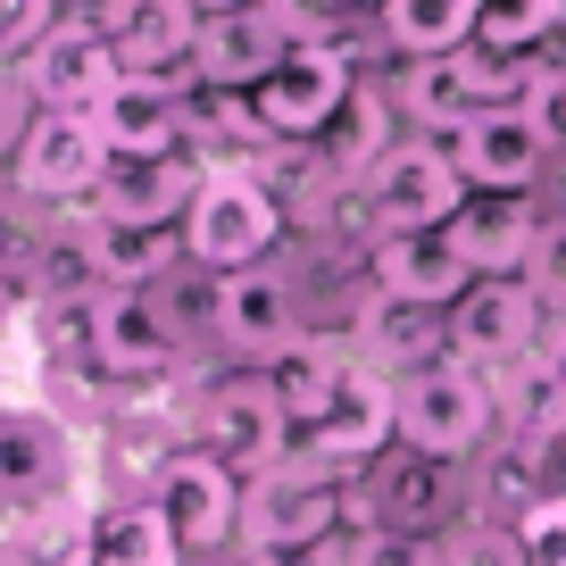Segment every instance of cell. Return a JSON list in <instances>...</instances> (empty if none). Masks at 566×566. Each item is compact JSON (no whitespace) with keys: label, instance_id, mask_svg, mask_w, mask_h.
<instances>
[{"label":"cell","instance_id":"obj_22","mask_svg":"<svg viewBox=\"0 0 566 566\" xmlns=\"http://www.w3.org/2000/svg\"><path fill=\"white\" fill-rule=\"evenodd\" d=\"M542 233H549V217L533 209V192H475L459 209V226H450V242L467 250L475 275H525Z\"/></svg>","mask_w":566,"mask_h":566},{"label":"cell","instance_id":"obj_21","mask_svg":"<svg viewBox=\"0 0 566 566\" xmlns=\"http://www.w3.org/2000/svg\"><path fill=\"white\" fill-rule=\"evenodd\" d=\"M75 217H84V209H75ZM84 250H92L101 292H159L167 275L192 266L184 226H117V217H84Z\"/></svg>","mask_w":566,"mask_h":566},{"label":"cell","instance_id":"obj_37","mask_svg":"<svg viewBox=\"0 0 566 566\" xmlns=\"http://www.w3.org/2000/svg\"><path fill=\"white\" fill-rule=\"evenodd\" d=\"M533 125H542V134H549V150H558V142H566V67H542V84H533Z\"/></svg>","mask_w":566,"mask_h":566},{"label":"cell","instance_id":"obj_14","mask_svg":"<svg viewBox=\"0 0 566 566\" xmlns=\"http://www.w3.org/2000/svg\"><path fill=\"white\" fill-rule=\"evenodd\" d=\"M209 184L200 150H167V159H108L101 192L84 200V217H117V226H184Z\"/></svg>","mask_w":566,"mask_h":566},{"label":"cell","instance_id":"obj_9","mask_svg":"<svg viewBox=\"0 0 566 566\" xmlns=\"http://www.w3.org/2000/svg\"><path fill=\"white\" fill-rule=\"evenodd\" d=\"M150 500H159V516L176 525L184 558H200V549H226L233 533H242V475H233L226 459H209V450H167L159 475H150Z\"/></svg>","mask_w":566,"mask_h":566},{"label":"cell","instance_id":"obj_19","mask_svg":"<svg viewBox=\"0 0 566 566\" xmlns=\"http://www.w3.org/2000/svg\"><path fill=\"white\" fill-rule=\"evenodd\" d=\"M192 84H150V75H125L92 117L108 134V159H167V150H192V117H184Z\"/></svg>","mask_w":566,"mask_h":566},{"label":"cell","instance_id":"obj_27","mask_svg":"<svg viewBox=\"0 0 566 566\" xmlns=\"http://www.w3.org/2000/svg\"><path fill=\"white\" fill-rule=\"evenodd\" d=\"M92 566H184V542L159 516V500H117L92 525Z\"/></svg>","mask_w":566,"mask_h":566},{"label":"cell","instance_id":"obj_11","mask_svg":"<svg viewBox=\"0 0 566 566\" xmlns=\"http://www.w3.org/2000/svg\"><path fill=\"white\" fill-rule=\"evenodd\" d=\"M75 492V433L51 408H9L0 400V509L34 516Z\"/></svg>","mask_w":566,"mask_h":566},{"label":"cell","instance_id":"obj_29","mask_svg":"<svg viewBox=\"0 0 566 566\" xmlns=\"http://www.w3.org/2000/svg\"><path fill=\"white\" fill-rule=\"evenodd\" d=\"M558 25H566V0H483L475 42H492V51H542Z\"/></svg>","mask_w":566,"mask_h":566},{"label":"cell","instance_id":"obj_36","mask_svg":"<svg viewBox=\"0 0 566 566\" xmlns=\"http://www.w3.org/2000/svg\"><path fill=\"white\" fill-rule=\"evenodd\" d=\"M525 283L542 292V308H558V317H566V217H558V226L542 233V250H533Z\"/></svg>","mask_w":566,"mask_h":566},{"label":"cell","instance_id":"obj_31","mask_svg":"<svg viewBox=\"0 0 566 566\" xmlns=\"http://www.w3.org/2000/svg\"><path fill=\"white\" fill-rule=\"evenodd\" d=\"M59 18H67L59 0H0V67H25Z\"/></svg>","mask_w":566,"mask_h":566},{"label":"cell","instance_id":"obj_1","mask_svg":"<svg viewBox=\"0 0 566 566\" xmlns=\"http://www.w3.org/2000/svg\"><path fill=\"white\" fill-rule=\"evenodd\" d=\"M492 417H500L492 375L467 367L459 350L391 384V424H400V442L424 450V459H467V450L492 433Z\"/></svg>","mask_w":566,"mask_h":566},{"label":"cell","instance_id":"obj_17","mask_svg":"<svg viewBox=\"0 0 566 566\" xmlns=\"http://www.w3.org/2000/svg\"><path fill=\"white\" fill-rule=\"evenodd\" d=\"M375 301H408V308H459L467 292H475V266H467V250L442 233H375Z\"/></svg>","mask_w":566,"mask_h":566},{"label":"cell","instance_id":"obj_34","mask_svg":"<svg viewBox=\"0 0 566 566\" xmlns=\"http://www.w3.org/2000/svg\"><path fill=\"white\" fill-rule=\"evenodd\" d=\"M342 9H350V0H266V18H275L292 42H334Z\"/></svg>","mask_w":566,"mask_h":566},{"label":"cell","instance_id":"obj_25","mask_svg":"<svg viewBox=\"0 0 566 566\" xmlns=\"http://www.w3.org/2000/svg\"><path fill=\"white\" fill-rule=\"evenodd\" d=\"M358 334H367V367H375V375L391 367V384H400V375H417V367H433V358H450V308L375 301Z\"/></svg>","mask_w":566,"mask_h":566},{"label":"cell","instance_id":"obj_35","mask_svg":"<svg viewBox=\"0 0 566 566\" xmlns=\"http://www.w3.org/2000/svg\"><path fill=\"white\" fill-rule=\"evenodd\" d=\"M250 566H350V525L317 533V542H275V549H250Z\"/></svg>","mask_w":566,"mask_h":566},{"label":"cell","instance_id":"obj_40","mask_svg":"<svg viewBox=\"0 0 566 566\" xmlns=\"http://www.w3.org/2000/svg\"><path fill=\"white\" fill-rule=\"evenodd\" d=\"M200 18H226V9H259V0H192Z\"/></svg>","mask_w":566,"mask_h":566},{"label":"cell","instance_id":"obj_4","mask_svg":"<svg viewBox=\"0 0 566 566\" xmlns=\"http://www.w3.org/2000/svg\"><path fill=\"white\" fill-rule=\"evenodd\" d=\"M9 176H18V200H34V209H84V200L101 192V176H108L101 117H92V108H42Z\"/></svg>","mask_w":566,"mask_h":566},{"label":"cell","instance_id":"obj_33","mask_svg":"<svg viewBox=\"0 0 566 566\" xmlns=\"http://www.w3.org/2000/svg\"><path fill=\"white\" fill-rule=\"evenodd\" d=\"M34 92H25V75L18 67H0V167H18V150H25V134H34Z\"/></svg>","mask_w":566,"mask_h":566},{"label":"cell","instance_id":"obj_13","mask_svg":"<svg viewBox=\"0 0 566 566\" xmlns=\"http://www.w3.org/2000/svg\"><path fill=\"white\" fill-rule=\"evenodd\" d=\"M125 75H150V84H192V51H200V9L192 0H108L101 18Z\"/></svg>","mask_w":566,"mask_h":566},{"label":"cell","instance_id":"obj_24","mask_svg":"<svg viewBox=\"0 0 566 566\" xmlns=\"http://www.w3.org/2000/svg\"><path fill=\"white\" fill-rule=\"evenodd\" d=\"M266 391H275V408L292 417V433H308V424H325V408L342 400V384H350V358L334 350V342H317V334H301L283 358H266Z\"/></svg>","mask_w":566,"mask_h":566},{"label":"cell","instance_id":"obj_41","mask_svg":"<svg viewBox=\"0 0 566 566\" xmlns=\"http://www.w3.org/2000/svg\"><path fill=\"white\" fill-rule=\"evenodd\" d=\"M59 9H67V18H101L108 0H59Z\"/></svg>","mask_w":566,"mask_h":566},{"label":"cell","instance_id":"obj_3","mask_svg":"<svg viewBox=\"0 0 566 566\" xmlns=\"http://www.w3.org/2000/svg\"><path fill=\"white\" fill-rule=\"evenodd\" d=\"M358 200H367L375 233H442V226H459V209L475 192H467L459 159H450L442 142H391L384 159L367 167Z\"/></svg>","mask_w":566,"mask_h":566},{"label":"cell","instance_id":"obj_12","mask_svg":"<svg viewBox=\"0 0 566 566\" xmlns=\"http://www.w3.org/2000/svg\"><path fill=\"white\" fill-rule=\"evenodd\" d=\"M542 292H533L525 275H475V292H467L459 308H450V350L467 358V367H516V358L542 350Z\"/></svg>","mask_w":566,"mask_h":566},{"label":"cell","instance_id":"obj_39","mask_svg":"<svg viewBox=\"0 0 566 566\" xmlns=\"http://www.w3.org/2000/svg\"><path fill=\"white\" fill-rule=\"evenodd\" d=\"M542 367H549V375H558V384H566V317L549 325V342H542Z\"/></svg>","mask_w":566,"mask_h":566},{"label":"cell","instance_id":"obj_7","mask_svg":"<svg viewBox=\"0 0 566 566\" xmlns=\"http://www.w3.org/2000/svg\"><path fill=\"white\" fill-rule=\"evenodd\" d=\"M209 334L226 342L242 367H266L301 342V292L283 266H233V275H209Z\"/></svg>","mask_w":566,"mask_h":566},{"label":"cell","instance_id":"obj_6","mask_svg":"<svg viewBox=\"0 0 566 566\" xmlns=\"http://www.w3.org/2000/svg\"><path fill=\"white\" fill-rule=\"evenodd\" d=\"M350 92H358V67H350V51H342V42H292V51H283V67L266 75L250 101H259V117H266V134H275V142L308 150V142L342 117V101H350Z\"/></svg>","mask_w":566,"mask_h":566},{"label":"cell","instance_id":"obj_28","mask_svg":"<svg viewBox=\"0 0 566 566\" xmlns=\"http://www.w3.org/2000/svg\"><path fill=\"white\" fill-rule=\"evenodd\" d=\"M400 108L424 125V134H459V125L475 117V92H467V75H459V51L408 59L400 67Z\"/></svg>","mask_w":566,"mask_h":566},{"label":"cell","instance_id":"obj_38","mask_svg":"<svg viewBox=\"0 0 566 566\" xmlns=\"http://www.w3.org/2000/svg\"><path fill=\"white\" fill-rule=\"evenodd\" d=\"M25 308H34V292H25V275H18V259H9V250H0V334H9V325L25 317Z\"/></svg>","mask_w":566,"mask_h":566},{"label":"cell","instance_id":"obj_23","mask_svg":"<svg viewBox=\"0 0 566 566\" xmlns=\"http://www.w3.org/2000/svg\"><path fill=\"white\" fill-rule=\"evenodd\" d=\"M384 150H391V101L358 75V92L342 101V117L308 142V159H317L325 184H350V192H358V184H367V167L384 159Z\"/></svg>","mask_w":566,"mask_h":566},{"label":"cell","instance_id":"obj_16","mask_svg":"<svg viewBox=\"0 0 566 566\" xmlns=\"http://www.w3.org/2000/svg\"><path fill=\"white\" fill-rule=\"evenodd\" d=\"M18 75H25V92H34V108H101L108 92L125 84L117 51H108V34L92 18H59Z\"/></svg>","mask_w":566,"mask_h":566},{"label":"cell","instance_id":"obj_18","mask_svg":"<svg viewBox=\"0 0 566 566\" xmlns=\"http://www.w3.org/2000/svg\"><path fill=\"white\" fill-rule=\"evenodd\" d=\"M367 516L400 533H442L459 516V459H424V450H391L367 467Z\"/></svg>","mask_w":566,"mask_h":566},{"label":"cell","instance_id":"obj_32","mask_svg":"<svg viewBox=\"0 0 566 566\" xmlns=\"http://www.w3.org/2000/svg\"><path fill=\"white\" fill-rule=\"evenodd\" d=\"M516 558L525 566H566V492L533 500V509L516 516Z\"/></svg>","mask_w":566,"mask_h":566},{"label":"cell","instance_id":"obj_8","mask_svg":"<svg viewBox=\"0 0 566 566\" xmlns=\"http://www.w3.org/2000/svg\"><path fill=\"white\" fill-rule=\"evenodd\" d=\"M350 483L325 475V467H301L283 459L266 467V475H250L242 492V542L250 549H275V542H317V533H342V516H350Z\"/></svg>","mask_w":566,"mask_h":566},{"label":"cell","instance_id":"obj_10","mask_svg":"<svg viewBox=\"0 0 566 566\" xmlns=\"http://www.w3.org/2000/svg\"><path fill=\"white\" fill-rule=\"evenodd\" d=\"M184 358V325L176 308L159 301V292H101L92 301V375H108V384H150V375H167Z\"/></svg>","mask_w":566,"mask_h":566},{"label":"cell","instance_id":"obj_2","mask_svg":"<svg viewBox=\"0 0 566 566\" xmlns=\"http://www.w3.org/2000/svg\"><path fill=\"white\" fill-rule=\"evenodd\" d=\"M283 242V192L259 176V167H209L192 217H184V250L209 275H233V266H266V250Z\"/></svg>","mask_w":566,"mask_h":566},{"label":"cell","instance_id":"obj_15","mask_svg":"<svg viewBox=\"0 0 566 566\" xmlns=\"http://www.w3.org/2000/svg\"><path fill=\"white\" fill-rule=\"evenodd\" d=\"M450 159H459L467 192H533L549 167V134L533 125V108H475L450 134Z\"/></svg>","mask_w":566,"mask_h":566},{"label":"cell","instance_id":"obj_30","mask_svg":"<svg viewBox=\"0 0 566 566\" xmlns=\"http://www.w3.org/2000/svg\"><path fill=\"white\" fill-rule=\"evenodd\" d=\"M350 566H450L442 533H400V525H358Z\"/></svg>","mask_w":566,"mask_h":566},{"label":"cell","instance_id":"obj_26","mask_svg":"<svg viewBox=\"0 0 566 566\" xmlns=\"http://www.w3.org/2000/svg\"><path fill=\"white\" fill-rule=\"evenodd\" d=\"M384 42L408 59H442V51H467L483 25V0H384Z\"/></svg>","mask_w":566,"mask_h":566},{"label":"cell","instance_id":"obj_5","mask_svg":"<svg viewBox=\"0 0 566 566\" xmlns=\"http://www.w3.org/2000/svg\"><path fill=\"white\" fill-rule=\"evenodd\" d=\"M192 442L209 450V459H226L233 475H266V467L292 459V417L275 408V391H266V375H226V384L200 391L192 408Z\"/></svg>","mask_w":566,"mask_h":566},{"label":"cell","instance_id":"obj_20","mask_svg":"<svg viewBox=\"0 0 566 566\" xmlns=\"http://www.w3.org/2000/svg\"><path fill=\"white\" fill-rule=\"evenodd\" d=\"M292 34L259 9H226V18H200V51H192V84H217V92H259L266 75L283 67Z\"/></svg>","mask_w":566,"mask_h":566}]
</instances>
